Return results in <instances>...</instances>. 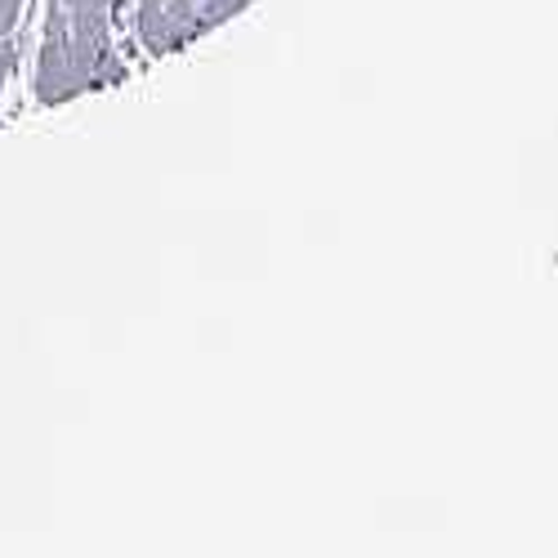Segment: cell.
<instances>
[{
    "label": "cell",
    "mask_w": 558,
    "mask_h": 558,
    "mask_svg": "<svg viewBox=\"0 0 558 558\" xmlns=\"http://www.w3.org/2000/svg\"><path fill=\"white\" fill-rule=\"evenodd\" d=\"M32 89H36L40 104H68V99H76L89 89L81 63H76V50H72L68 10L59 5V0H50V10H45V40H40V54H36Z\"/></svg>",
    "instance_id": "obj_1"
},
{
    "label": "cell",
    "mask_w": 558,
    "mask_h": 558,
    "mask_svg": "<svg viewBox=\"0 0 558 558\" xmlns=\"http://www.w3.org/2000/svg\"><path fill=\"white\" fill-rule=\"evenodd\" d=\"M10 72H14V40H10V36H0V95H5Z\"/></svg>",
    "instance_id": "obj_2"
},
{
    "label": "cell",
    "mask_w": 558,
    "mask_h": 558,
    "mask_svg": "<svg viewBox=\"0 0 558 558\" xmlns=\"http://www.w3.org/2000/svg\"><path fill=\"white\" fill-rule=\"evenodd\" d=\"M23 14V0H0V36H10Z\"/></svg>",
    "instance_id": "obj_3"
}]
</instances>
